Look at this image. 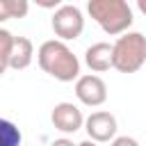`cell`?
<instances>
[{"label":"cell","instance_id":"1","mask_svg":"<svg viewBox=\"0 0 146 146\" xmlns=\"http://www.w3.org/2000/svg\"><path fill=\"white\" fill-rule=\"evenodd\" d=\"M36 62L43 73L59 82H73L80 78V59L78 55L59 39H48L36 50Z\"/></svg>","mask_w":146,"mask_h":146},{"label":"cell","instance_id":"2","mask_svg":"<svg viewBox=\"0 0 146 146\" xmlns=\"http://www.w3.org/2000/svg\"><path fill=\"white\" fill-rule=\"evenodd\" d=\"M89 16L100 25V30L110 36H121L130 32L132 25V7L125 0H89Z\"/></svg>","mask_w":146,"mask_h":146},{"label":"cell","instance_id":"3","mask_svg":"<svg viewBox=\"0 0 146 146\" xmlns=\"http://www.w3.org/2000/svg\"><path fill=\"white\" fill-rule=\"evenodd\" d=\"M146 64V36L125 32L112 43V68L119 73H137Z\"/></svg>","mask_w":146,"mask_h":146},{"label":"cell","instance_id":"4","mask_svg":"<svg viewBox=\"0 0 146 146\" xmlns=\"http://www.w3.org/2000/svg\"><path fill=\"white\" fill-rule=\"evenodd\" d=\"M52 32L59 36V41H71V39H78L84 30V16L80 11V7L75 5H62L59 9H55L52 14Z\"/></svg>","mask_w":146,"mask_h":146},{"label":"cell","instance_id":"5","mask_svg":"<svg viewBox=\"0 0 146 146\" xmlns=\"http://www.w3.org/2000/svg\"><path fill=\"white\" fill-rule=\"evenodd\" d=\"M75 96L87 107H100L107 100V84L100 75L87 73L75 80Z\"/></svg>","mask_w":146,"mask_h":146},{"label":"cell","instance_id":"6","mask_svg":"<svg viewBox=\"0 0 146 146\" xmlns=\"http://www.w3.org/2000/svg\"><path fill=\"white\" fill-rule=\"evenodd\" d=\"M84 130H87L89 139L96 141V144L114 141V139H116V130H119L116 116H114L112 112H105V110L91 112V114L84 119Z\"/></svg>","mask_w":146,"mask_h":146},{"label":"cell","instance_id":"7","mask_svg":"<svg viewBox=\"0 0 146 146\" xmlns=\"http://www.w3.org/2000/svg\"><path fill=\"white\" fill-rule=\"evenodd\" d=\"M50 121L55 125V130L64 132V135H73L78 132L82 125H84V116H82V110L73 103H57L52 107V114H50Z\"/></svg>","mask_w":146,"mask_h":146},{"label":"cell","instance_id":"8","mask_svg":"<svg viewBox=\"0 0 146 146\" xmlns=\"http://www.w3.org/2000/svg\"><path fill=\"white\" fill-rule=\"evenodd\" d=\"M84 64L94 71V73H105L112 68V43L107 41H98L91 43L84 50Z\"/></svg>","mask_w":146,"mask_h":146},{"label":"cell","instance_id":"9","mask_svg":"<svg viewBox=\"0 0 146 146\" xmlns=\"http://www.w3.org/2000/svg\"><path fill=\"white\" fill-rule=\"evenodd\" d=\"M34 59V46L27 36H14V46H11V55H9V68L14 71H23L32 64Z\"/></svg>","mask_w":146,"mask_h":146},{"label":"cell","instance_id":"10","mask_svg":"<svg viewBox=\"0 0 146 146\" xmlns=\"http://www.w3.org/2000/svg\"><path fill=\"white\" fill-rule=\"evenodd\" d=\"M27 0H0V23L9 18H23L27 16Z\"/></svg>","mask_w":146,"mask_h":146},{"label":"cell","instance_id":"11","mask_svg":"<svg viewBox=\"0 0 146 146\" xmlns=\"http://www.w3.org/2000/svg\"><path fill=\"white\" fill-rule=\"evenodd\" d=\"M23 135L16 123L9 119H0V146H21Z\"/></svg>","mask_w":146,"mask_h":146},{"label":"cell","instance_id":"12","mask_svg":"<svg viewBox=\"0 0 146 146\" xmlns=\"http://www.w3.org/2000/svg\"><path fill=\"white\" fill-rule=\"evenodd\" d=\"M11 46H14V34L5 27H0V78L5 75V71L9 68V55H11Z\"/></svg>","mask_w":146,"mask_h":146},{"label":"cell","instance_id":"13","mask_svg":"<svg viewBox=\"0 0 146 146\" xmlns=\"http://www.w3.org/2000/svg\"><path fill=\"white\" fill-rule=\"evenodd\" d=\"M110 146H139V141L135 139V137H128V135H123V137H116Z\"/></svg>","mask_w":146,"mask_h":146},{"label":"cell","instance_id":"14","mask_svg":"<svg viewBox=\"0 0 146 146\" xmlns=\"http://www.w3.org/2000/svg\"><path fill=\"white\" fill-rule=\"evenodd\" d=\"M36 5H41V7H46V9H50V7L59 9V7H62V5H59V0H36Z\"/></svg>","mask_w":146,"mask_h":146},{"label":"cell","instance_id":"15","mask_svg":"<svg viewBox=\"0 0 146 146\" xmlns=\"http://www.w3.org/2000/svg\"><path fill=\"white\" fill-rule=\"evenodd\" d=\"M50 146H78V144H73L68 137H62V139H55V141H50Z\"/></svg>","mask_w":146,"mask_h":146},{"label":"cell","instance_id":"16","mask_svg":"<svg viewBox=\"0 0 146 146\" xmlns=\"http://www.w3.org/2000/svg\"><path fill=\"white\" fill-rule=\"evenodd\" d=\"M137 9H139V11L146 16V0H137Z\"/></svg>","mask_w":146,"mask_h":146},{"label":"cell","instance_id":"17","mask_svg":"<svg viewBox=\"0 0 146 146\" xmlns=\"http://www.w3.org/2000/svg\"><path fill=\"white\" fill-rule=\"evenodd\" d=\"M78 146H98V144H96V141H91V139H84V141H80Z\"/></svg>","mask_w":146,"mask_h":146}]
</instances>
